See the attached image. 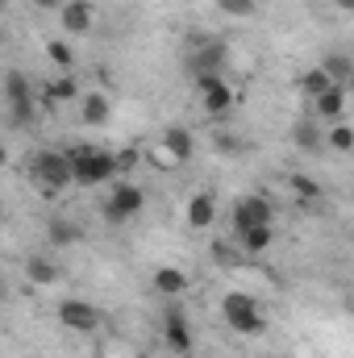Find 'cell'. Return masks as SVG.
Here are the masks:
<instances>
[{
	"label": "cell",
	"mask_w": 354,
	"mask_h": 358,
	"mask_svg": "<svg viewBox=\"0 0 354 358\" xmlns=\"http://www.w3.org/2000/svg\"><path fill=\"white\" fill-rule=\"evenodd\" d=\"M29 179L42 196H59L76 183V163H71V150H38L29 159Z\"/></svg>",
	"instance_id": "cell-1"
},
{
	"label": "cell",
	"mask_w": 354,
	"mask_h": 358,
	"mask_svg": "<svg viewBox=\"0 0 354 358\" xmlns=\"http://www.w3.org/2000/svg\"><path fill=\"white\" fill-rule=\"evenodd\" d=\"M221 317H225V325H229L234 334H242V338L267 334V317H263V308H259V300H255L250 292H225V296H221Z\"/></svg>",
	"instance_id": "cell-2"
},
{
	"label": "cell",
	"mask_w": 354,
	"mask_h": 358,
	"mask_svg": "<svg viewBox=\"0 0 354 358\" xmlns=\"http://www.w3.org/2000/svg\"><path fill=\"white\" fill-rule=\"evenodd\" d=\"M4 104H8V125L13 129H29L38 121V100H34V80L25 71H8L4 76Z\"/></svg>",
	"instance_id": "cell-3"
},
{
	"label": "cell",
	"mask_w": 354,
	"mask_h": 358,
	"mask_svg": "<svg viewBox=\"0 0 354 358\" xmlns=\"http://www.w3.org/2000/svg\"><path fill=\"white\" fill-rule=\"evenodd\" d=\"M71 163H76V183L80 187H100V183H113L117 179V159L108 150H96V146H71Z\"/></svg>",
	"instance_id": "cell-4"
},
{
	"label": "cell",
	"mask_w": 354,
	"mask_h": 358,
	"mask_svg": "<svg viewBox=\"0 0 354 358\" xmlns=\"http://www.w3.org/2000/svg\"><path fill=\"white\" fill-rule=\"evenodd\" d=\"M142 208H146V192L138 183H129V179L113 183L108 196H104V204H100V213H104L108 225H129V221L142 217Z\"/></svg>",
	"instance_id": "cell-5"
},
{
	"label": "cell",
	"mask_w": 354,
	"mask_h": 358,
	"mask_svg": "<svg viewBox=\"0 0 354 358\" xmlns=\"http://www.w3.org/2000/svg\"><path fill=\"white\" fill-rule=\"evenodd\" d=\"M59 325L71 329V334H96L100 329V308L84 296H67L59 304Z\"/></svg>",
	"instance_id": "cell-6"
},
{
	"label": "cell",
	"mask_w": 354,
	"mask_h": 358,
	"mask_svg": "<svg viewBox=\"0 0 354 358\" xmlns=\"http://www.w3.org/2000/svg\"><path fill=\"white\" fill-rule=\"evenodd\" d=\"M225 63H229V50H225V42L221 38H192V55H187V67H192V76L196 71H221L225 76Z\"/></svg>",
	"instance_id": "cell-7"
},
{
	"label": "cell",
	"mask_w": 354,
	"mask_h": 358,
	"mask_svg": "<svg viewBox=\"0 0 354 358\" xmlns=\"http://www.w3.org/2000/svg\"><path fill=\"white\" fill-rule=\"evenodd\" d=\"M271 217H275V208H271L267 196H242V200L234 204V234L242 238V234L255 229V225H271Z\"/></svg>",
	"instance_id": "cell-8"
},
{
	"label": "cell",
	"mask_w": 354,
	"mask_h": 358,
	"mask_svg": "<svg viewBox=\"0 0 354 358\" xmlns=\"http://www.w3.org/2000/svg\"><path fill=\"white\" fill-rule=\"evenodd\" d=\"M59 25H63V38H84L96 25V4L92 0H67L63 13H59Z\"/></svg>",
	"instance_id": "cell-9"
},
{
	"label": "cell",
	"mask_w": 354,
	"mask_h": 358,
	"mask_svg": "<svg viewBox=\"0 0 354 358\" xmlns=\"http://www.w3.org/2000/svg\"><path fill=\"white\" fill-rule=\"evenodd\" d=\"M163 342H167V350L179 355V358L192 355V325H187L183 308H167V313H163Z\"/></svg>",
	"instance_id": "cell-10"
},
{
	"label": "cell",
	"mask_w": 354,
	"mask_h": 358,
	"mask_svg": "<svg viewBox=\"0 0 354 358\" xmlns=\"http://www.w3.org/2000/svg\"><path fill=\"white\" fill-rule=\"evenodd\" d=\"M159 146L171 155V163H192V155H196V134H192L187 125H167Z\"/></svg>",
	"instance_id": "cell-11"
},
{
	"label": "cell",
	"mask_w": 354,
	"mask_h": 358,
	"mask_svg": "<svg viewBox=\"0 0 354 358\" xmlns=\"http://www.w3.org/2000/svg\"><path fill=\"white\" fill-rule=\"evenodd\" d=\"M292 142H296L304 155H321V150H325V134H321V125H317L313 113H309V117H296V125H292Z\"/></svg>",
	"instance_id": "cell-12"
},
{
	"label": "cell",
	"mask_w": 354,
	"mask_h": 358,
	"mask_svg": "<svg viewBox=\"0 0 354 358\" xmlns=\"http://www.w3.org/2000/svg\"><path fill=\"white\" fill-rule=\"evenodd\" d=\"M313 117H321V121L338 125V121L346 117V88H342V84H334L330 92H321V96L313 100Z\"/></svg>",
	"instance_id": "cell-13"
},
{
	"label": "cell",
	"mask_w": 354,
	"mask_h": 358,
	"mask_svg": "<svg viewBox=\"0 0 354 358\" xmlns=\"http://www.w3.org/2000/svg\"><path fill=\"white\" fill-rule=\"evenodd\" d=\"M183 221H187L192 229H208V225L217 221V200H213L208 192H196V196L187 200V208H183Z\"/></svg>",
	"instance_id": "cell-14"
},
{
	"label": "cell",
	"mask_w": 354,
	"mask_h": 358,
	"mask_svg": "<svg viewBox=\"0 0 354 358\" xmlns=\"http://www.w3.org/2000/svg\"><path fill=\"white\" fill-rule=\"evenodd\" d=\"M108 117H113V100H108L104 92H92V96H84V104H80V121H84L88 129L108 125Z\"/></svg>",
	"instance_id": "cell-15"
},
{
	"label": "cell",
	"mask_w": 354,
	"mask_h": 358,
	"mask_svg": "<svg viewBox=\"0 0 354 358\" xmlns=\"http://www.w3.org/2000/svg\"><path fill=\"white\" fill-rule=\"evenodd\" d=\"M321 67H325V76H330L334 84H342L346 92L354 88V59L346 50H330V55L321 59Z\"/></svg>",
	"instance_id": "cell-16"
},
{
	"label": "cell",
	"mask_w": 354,
	"mask_h": 358,
	"mask_svg": "<svg viewBox=\"0 0 354 358\" xmlns=\"http://www.w3.org/2000/svg\"><path fill=\"white\" fill-rule=\"evenodd\" d=\"M187 283H192V279H187V271H179V267H159V271H155V292H159V296H167V300H171V296H183V292H187Z\"/></svg>",
	"instance_id": "cell-17"
},
{
	"label": "cell",
	"mask_w": 354,
	"mask_h": 358,
	"mask_svg": "<svg viewBox=\"0 0 354 358\" xmlns=\"http://www.w3.org/2000/svg\"><path fill=\"white\" fill-rule=\"evenodd\" d=\"M46 242H50V246H76V242H80V225L59 213V217L46 221Z\"/></svg>",
	"instance_id": "cell-18"
},
{
	"label": "cell",
	"mask_w": 354,
	"mask_h": 358,
	"mask_svg": "<svg viewBox=\"0 0 354 358\" xmlns=\"http://www.w3.org/2000/svg\"><path fill=\"white\" fill-rule=\"evenodd\" d=\"M296 88H300V96L317 100L321 92H330V88H334V80H330V76H325V67L317 63V67H309V71H300V76H296Z\"/></svg>",
	"instance_id": "cell-19"
},
{
	"label": "cell",
	"mask_w": 354,
	"mask_h": 358,
	"mask_svg": "<svg viewBox=\"0 0 354 358\" xmlns=\"http://www.w3.org/2000/svg\"><path fill=\"white\" fill-rule=\"evenodd\" d=\"M200 108H204L208 117H225V113L234 108V88H229V84H217L213 92L200 96Z\"/></svg>",
	"instance_id": "cell-20"
},
{
	"label": "cell",
	"mask_w": 354,
	"mask_h": 358,
	"mask_svg": "<svg viewBox=\"0 0 354 358\" xmlns=\"http://www.w3.org/2000/svg\"><path fill=\"white\" fill-rule=\"evenodd\" d=\"M25 275H29L34 283L50 287V283H59V263H50L46 255H29V259H25Z\"/></svg>",
	"instance_id": "cell-21"
},
{
	"label": "cell",
	"mask_w": 354,
	"mask_h": 358,
	"mask_svg": "<svg viewBox=\"0 0 354 358\" xmlns=\"http://www.w3.org/2000/svg\"><path fill=\"white\" fill-rule=\"evenodd\" d=\"M238 242H242L246 255H263V250H271V242H275V229H271V225H255V229H246Z\"/></svg>",
	"instance_id": "cell-22"
},
{
	"label": "cell",
	"mask_w": 354,
	"mask_h": 358,
	"mask_svg": "<svg viewBox=\"0 0 354 358\" xmlns=\"http://www.w3.org/2000/svg\"><path fill=\"white\" fill-rule=\"evenodd\" d=\"M76 96H80V84L71 80V71H63L59 80H50V84H46V100H50V104H63V100H76Z\"/></svg>",
	"instance_id": "cell-23"
},
{
	"label": "cell",
	"mask_w": 354,
	"mask_h": 358,
	"mask_svg": "<svg viewBox=\"0 0 354 358\" xmlns=\"http://www.w3.org/2000/svg\"><path fill=\"white\" fill-rule=\"evenodd\" d=\"M46 59H50L55 67H63V71L76 67V50L67 46V38H50V42H46Z\"/></svg>",
	"instance_id": "cell-24"
},
{
	"label": "cell",
	"mask_w": 354,
	"mask_h": 358,
	"mask_svg": "<svg viewBox=\"0 0 354 358\" xmlns=\"http://www.w3.org/2000/svg\"><path fill=\"white\" fill-rule=\"evenodd\" d=\"M325 146H334L338 155H351V150H354V129L346 125V121L330 125V134H325Z\"/></svg>",
	"instance_id": "cell-25"
},
{
	"label": "cell",
	"mask_w": 354,
	"mask_h": 358,
	"mask_svg": "<svg viewBox=\"0 0 354 358\" xmlns=\"http://www.w3.org/2000/svg\"><path fill=\"white\" fill-rule=\"evenodd\" d=\"M221 4V13H229V17H255V0H217Z\"/></svg>",
	"instance_id": "cell-26"
},
{
	"label": "cell",
	"mask_w": 354,
	"mask_h": 358,
	"mask_svg": "<svg viewBox=\"0 0 354 358\" xmlns=\"http://www.w3.org/2000/svg\"><path fill=\"white\" fill-rule=\"evenodd\" d=\"M192 84H196L200 96H204V92H213L217 84H225V76H221V71H196V76H192Z\"/></svg>",
	"instance_id": "cell-27"
},
{
	"label": "cell",
	"mask_w": 354,
	"mask_h": 358,
	"mask_svg": "<svg viewBox=\"0 0 354 358\" xmlns=\"http://www.w3.org/2000/svg\"><path fill=\"white\" fill-rule=\"evenodd\" d=\"M288 183H292V192H296V196H304V200H317V196H321V187H317L309 176H292Z\"/></svg>",
	"instance_id": "cell-28"
},
{
	"label": "cell",
	"mask_w": 354,
	"mask_h": 358,
	"mask_svg": "<svg viewBox=\"0 0 354 358\" xmlns=\"http://www.w3.org/2000/svg\"><path fill=\"white\" fill-rule=\"evenodd\" d=\"M213 259H217L221 267H229V263H238V250H229V242H217V246H213Z\"/></svg>",
	"instance_id": "cell-29"
},
{
	"label": "cell",
	"mask_w": 354,
	"mask_h": 358,
	"mask_svg": "<svg viewBox=\"0 0 354 358\" xmlns=\"http://www.w3.org/2000/svg\"><path fill=\"white\" fill-rule=\"evenodd\" d=\"M217 150H238V134H217Z\"/></svg>",
	"instance_id": "cell-30"
},
{
	"label": "cell",
	"mask_w": 354,
	"mask_h": 358,
	"mask_svg": "<svg viewBox=\"0 0 354 358\" xmlns=\"http://www.w3.org/2000/svg\"><path fill=\"white\" fill-rule=\"evenodd\" d=\"M63 4L67 0H34V8H42V13H63Z\"/></svg>",
	"instance_id": "cell-31"
},
{
	"label": "cell",
	"mask_w": 354,
	"mask_h": 358,
	"mask_svg": "<svg viewBox=\"0 0 354 358\" xmlns=\"http://www.w3.org/2000/svg\"><path fill=\"white\" fill-rule=\"evenodd\" d=\"M330 4H334L338 13H354V0H330Z\"/></svg>",
	"instance_id": "cell-32"
}]
</instances>
